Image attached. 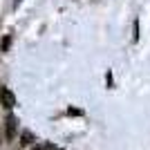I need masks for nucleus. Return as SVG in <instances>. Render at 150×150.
Returning <instances> with one entry per match:
<instances>
[{
  "label": "nucleus",
  "mask_w": 150,
  "mask_h": 150,
  "mask_svg": "<svg viewBox=\"0 0 150 150\" xmlns=\"http://www.w3.org/2000/svg\"><path fill=\"white\" fill-rule=\"evenodd\" d=\"M0 105L5 108V110H11L13 105H16V94L11 92L9 88H0Z\"/></svg>",
  "instance_id": "nucleus-1"
},
{
  "label": "nucleus",
  "mask_w": 150,
  "mask_h": 150,
  "mask_svg": "<svg viewBox=\"0 0 150 150\" xmlns=\"http://www.w3.org/2000/svg\"><path fill=\"white\" fill-rule=\"evenodd\" d=\"M16 130H18V119H16L13 114H9L5 119V137H7V141H11V139L16 137Z\"/></svg>",
  "instance_id": "nucleus-2"
},
{
  "label": "nucleus",
  "mask_w": 150,
  "mask_h": 150,
  "mask_svg": "<svg viewBox=\"0 0 150 150\" xmlns=\"http://www.w3.org/2000/svg\"><path fill=\"white\" fill-rule=\"evenodd\" d=\"M20 139H23V141H20V144H23V146H29L31 141H34V134L25 130V132H23V134H20Z\"/></svg>",
  "instance_id": "nucleus-3"
},
{
  "label": "nucleus",
  "mask_w": 150,
  "mask_h": 150,
  "mask_svg": "<svg viewBox=\"0 0 150 150\" xmlns=\"http://www.w3.org/2000/svg\"><path fill=\"white\" fill-rule=\"evenodd\" d=\"M9 43H11V38L7 36V38H5V40H2V52H5V50H7V47H9Z\"/></svg>",
  "instance_id": "nucleus-4"
},
{
  "label": "nucleus",
  "mask_w": 150,
  "mask_h": 150,
  "mask_svg": "<svg viewBox=\"0 0 150 150\" xmlns=\"http://www.w3.org/2000/svg\"><path fill=\"white\" fill-rule=\"evenodd\" d=\"M20 2H23V0H13V7H18V5H20Z\"/></svg>",
  "instance_id": "nucleus-5"
}]
</instances>
